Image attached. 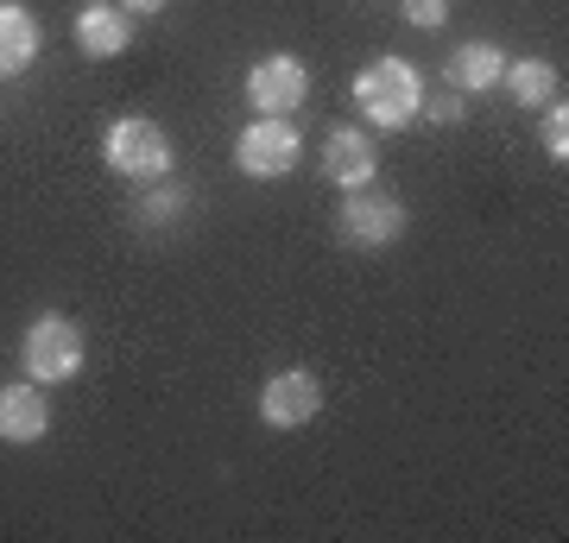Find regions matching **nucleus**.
Returning <instances> with one entry per match:
<instances>
[{
	"label": "nucleus",
	"instance_id": "9b49d317",
	"mask_svg": "<svg viewBox=\"0 0 569 543\" xmlns=\"http://www.w3.org/2000/svg\"><path fill=\"white\" fill-rule=\"evenodd\" d=\"M32 58H39V20L20 0H0V77H20Z\"/></svg>",
	"mask_w": 569,
	"mask_h": 543
},
{
	"label": "nucleus",
	"instance_id": "423d86ee",
	"mask_svg": "<svg viewBox=\"0 0 569 543\" xmlns=\"http://www.w3.org/2000/svg\"><path fill=\"white\" fill-rule=\"evenodd\" d=\"M317 411H323V385H317V373H305V366H284V373H272V380L260 385V418L272 423V430H305Z\"/></svg>",
	"mask_w": 569,
	"mask_h": 543
},
{
	"label": "nucleus",
	"instance_id": "6e6552de",
	"mask_svg": "<svg viewBox=\"0 0 569 543\" xmlns=\"http://www.w3.org/2000/svg\"><path fill=\"white\" fill-rule=\"evenodd\" d=\"M323 178L336 190H367V183L380 178V145L355 133V127H329L323 140Z\"/></svg>",
	"mask_w": 569,
	"mask_h": 543
},
{
	"label": "nucleus",
	"instance_id": "f3484780",
	"mask_svg": "<svg viewBox=\"0 0 569 543\" xmlns=\"http://www.w3.org/2000/svg\"><path fill=\"white\" fill-rule=\"evenodd\" d=\"M127 7H133V13H164L171 0H127Z\"/></svg>",
	"mask_w": 569,
	"mask_h": 543
},
{
	"label": "nucleus",
	"instance_id": "2eb2a0df",
	"mask_svg": "<svg viewBox=\"0 0 569 543\" xmlns=\"http://www.w3.org/2000/svg\"><path fill=\"white\" fill-rule=\"evenodd\" d=\"M399 7H406V26H418V32H437L449 20V0H399Z\"/></svg>",
	"mask_w": 569,
	"mask_h": 543
},
{
	"label": "nucleus",
	"instance_id": "7ed1b4c3",
	"mask_svg": "<svg viewBox=\"0 0 569 543\" xmlns=\"http://www.w3.org/2000/svg\"><path fill=\"white\" fill-rule=\"evenodd\" d=\"M102 159L108 171H121V178H164L171 171V140H164L159 121H146V114H127L102 133Z\"/></svg>",
	"mask_w": 569,
	"mask_h": 543
},
{
	"label": "nucleus",
	"instance_id": "20e7f679",
	"mask_svg": "<svg viewBox=\"0 0 569 543\" xmlns=\"http://www.w3.org/2000/svg\"><path fill=\"white\" fill-rule=\"evenodd\" d=\"M411 228L406 202L392 197H367V190H348V202L336 209V241L355 247V253H380V247H392L399 234Z\"/></svg>",
	"mask_w": 569,
	"mask_h": 543
},
{
	"label": "nucleus",
	"instance_id": "f8f14e48",
	"mask_svg": "<svg viewBox=\"0 0 569 543\" xmlns=\"http://www.w3.org/2000/svg\"><path fill=\"white\" fill-rule=\"evenodd\" d=\"M507 77V51L488 39L462 44L456 58H449V89H462V95H481V89H493V82Z\"/></svg>",
	"mask_w": 569,
	"mask_h": 543
},
{
	"label": "nucleus",
	"instance_id": "39448f33",
	"mask_svg": "<svg viewBox=\"0 0 569 543\" xmlns=\"http://www.w3.org/2000/svg\"><path fill=\"white\" fill-rule=\"evenodd\" d=\"M298 159H305V140H298V127L284 114H266V121L241 127V140H234V171L241 178H284Z\"/></svg>",
	"mask_w": 569,
	"mask_h": 543
},
{
	"label": "nucleus",
	"instance_id": "f03ea898",
	"mask_svg": "<svg viewBox=\"0 0 569 543\" xmlns=\"http://www.w3.org/2000/svg\"><path fill=\"white\" fill-rule=\"evenodd\" d=\"M20 361H26V380H39V385L77 380L82 373V329L70 316H58V310H44V316H32V329H26Z\"/></svg>",
	"mask_w": 569,
	"mask_h": 543
},
{
	"label": "nucleus",
	"instance_id": "ddd939ff",
	"mask_svg": "<svg viewBox=\"0 0 569 543\" xmlns=\"http://www.w3.org/2000/svg\"><path fill=\"white\" fill-rule=\"evenodd\" d=\"M500 82L512 89V101H526V108H538V114H545L550 101H563V77H557V63H545V58L507 63V77Z\"/></svg>",
	"mask_w": 569,
	"mask_h": 543
},
{
	"label": "nucleus",
	"instance_id": "4468645a",
	"mask_svg": "<svg viewBox=\"0 0 569 543\" xmlns=\"http://www.w3.org/2000/svg\"><path fill=\"white\" fill-rule=\"evenodd\" d=\"M545 152L557 164L569 159V114H563V101H550V108H545Z\"/></svg>",
	"mask_w": 569,
	"mask_h": 543
},
{
	"label": "nucleus",
	"instance_id": "0eeeda50",
	"mask_svg": "<svg viewBox=\"0 0 569 543\" xmlns=\"http://www.w3.org/2000/svg\"><path fill=\"white\" fill-rule=\"evenodd\" d=\"M305 95H310V70L298 58H284V51H272V58H260L247 70V101L260 114H291Z\"/></svg>",
	"mask_w": 569,
	"mask_h": 543
},
{
	"label": "nucleus",
	"instance_id": "dca6fc26",
	"mask_svg": "<svg viewBox=\"0 0 569 543\" xmlns=\"http://www.w3.org/2000/svg\"><path fill=\"white\" fill-rule=\"evenodd\" d=\"M418 114H430V121H462V101H430V108H418Z\"/></svg>",
	"mask_w": 569,
	"mask_h": 543
},
{
	"label": "nucleus",
	"instance_id": "9d476101",
	"mask_svg": "<svg viewBox=\"0 0 569 543\" xmlns=\"http://www.w3.org/2000/svg\"><path fill=\"white\" fill-rule=\"evenodd\" d=\"M70 32H77V51H82V58H96V63H102V58H121L127 44H133V26H127V13H121V7H102V0H89Z\"/></svg>",
	"mask_w": 569,
	"mask_h": 543
},
{
	"label": "nucleus",
	"instance_id": "1a4fd4ad",
	"mask_svg": "<svg viewBox=\"0 0 569 543\" xmlns=\"http://www.w3.org/2000/svg\"><path fill=\"white\" fill-rule=\"evenodd\" d=\"M51 430V399L39 380L26 385H0V443H39Z\"/></svg>",
	"mask_w": 569,
	"mask_h": 543
},
{
	"label": "nucleus",
	"instance_id": "f257e3e1",
	"mask_svg": "<svg viewBox=\"0 0 569 543\" xmlns=\"http://www.w3.org/2000/svg\"><path fill=\"white\" fill-rule=\"evenodd\" d=\"M355 108H361L373 127H406V121H418V108H425V77H418L406 58H373V63H361V77H355Z\"/></svg>",
	"mask_w": 569,
	"mask_h": 543
}]
</instances>
